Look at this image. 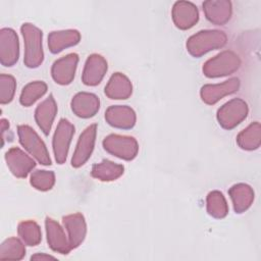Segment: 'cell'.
Wrapping results in <instances>:
<instances>
[{"instance_id":"2","label":"cell","mask_w":261,"mask_h":261,"mask_svg":"<svg viewBox=\"0 0 261 261\" xmlns=\"http://www.w3.org/2000/svg\"><path fill=\"white\" fill-rule=\"evenodd\" d=\"M20 32L24 45L23 63L29 68H37L44 60L43 33L38 27L30 22H24Z\"/></svg>"},{"instance_id":"5","label":"cell","mask_w":261,"mask_h":261,"mask_svg":"<svg viewBox=\"0 0 261 261\" xmlns=\"http://www.w3.org/2000/svg\"><path fill=\"white\" fill-rule=\"evenodd\" d=\"M102 145L106 152L126 161L134 160L139 152L138 141L130 136L111 134L104 138Z\"/></svg>"},{"instance_id":"19","label":"cell","mask_w":261,"mask_h":261,"mask_svg":"<svg viewBox=\"0 0 261 261\" xmlns=\"http://www.w3.org/2000/svg\"><path fill=\"white\" fill-rule=\"evenodd\" d=\"M206 18L217 25L225 24L231 17L232 4L229 0H208L203 2Z\"/></svg>"},{"instance_id":"17","label":"cell","mask_w":261,"mask_h":261,"mask_svg":"<svg viewBox=\"0 0 261 261\" xmlns=\"http://www.w3.org/2000/svg\"><path fill=\"white\" fill-rule=\"evenodd\" d=\"M70 106L77 117L90 118L99 111L100 99L93 93L80 92L72 97Z\"/></svg>"},{"instance_id":"12","label":"cell","mask_w":261,"mask_h":261,"mask_svg":"<svg viewBox=\"0 0 261 261\" xmlns=\"http://www.w3.org/2000/svg\"><path fill=\"white\" fill-rule=\"evenodd\" d=\"M79 63V55L69 53L57 59L51 67V75L54 82L61 86L69 85L75 75V70Z\"/></svg>"},{"instance_id":"3","label":"cell","mask_w":261,"mask_h":261,"mask_svg":"<svg viewBox=\"0 0 261 261\" xmlns=\"http://www.w3.org/2000/svg\"><path fill=\"white\" fill-rule=\"evenodd\" d=\"M242 61L240 56L231 50H225L214 57L208 59L202 67L205 76L221 77L236 72L241 67Z\"/></svg>"},{"instance_id":"1","label":"cell","mask_w":261,"mask_h":261,"mask_svg":"<svg viewBox=\"0 0 261 261\" xmlns=\"http://www.w3.org/2000/svg\"><path fill=\"white\" fill-rule=\"evenodd\" d=\"M226 42L227 36L224 32L219 30H202L187 40L186 47L193 57L198 58L210 51L222 48Z\"/></svg>"},{"instance_id":"10","label":"cell","mask_w":261,"mask_h":261,"mask_svg":"<svg viewBox=\"0 0 261 261\" xmlns=\"http://www.w3.org/2000/svg\"><path fill=\"white\" fill-rule=\"evenodd\" d=\"M240 86L241 82L239 77H231L220 84L204 85L200 90V97L204 103L213 105L223 97L238 92Z\"/></svg>"},{"instance_id":"4","label":"cell","mask_w":261,"mask_h":261,"mask_svg":"<svg viewBox=\"0 0 261 261\" xmlns=\"http://www.w3.org/2000/svg\"><path fill=\"white\" fill-rule=\"evenodd\" d=\"M17 135L20 145L32 155L40 164L50 165L51 158L48 149L39 137L36 130L28 124H20L17 126Z\"/></svg>"},{"instance_id":"27","label":"cell","mask_w":261,"mask_h":261,"mask_svg":"<svg viewBox=\"0 0 261 261\" xmlns=\"http://www.w3.org/2000/svg\"><path fill=\"white\" fill-rule=\"evenodd\" d=\"M48 90L47 84L43 81H34L27 84L20 93L19 102L24 107L32 106L37 100L43 97Z\"/></svg>"},{"instance_id":"7","label":"cell","mask_w":261,"mask_h":261,"mask_svg":"<svg viewBox=\"0 0 261 261\" xmlns=\"http://www.w3.org/2000/svg\"><path fill=\"white\" fill-rule=\"evenodd\" d=\"M74 135V126L73 124L65 119L61 118L56 126L53 140L52 147L55 160L58 164H63L67 158L69 146Z\"/></svg>"},{"instance_id":"28","label":"cell","mask_w":261,"mask_h":261,"mask_svg":"<svg viewBox=\"0 0 261 261\" xmlns=\"http://www.w3.org/2000/svg\"><path fill=\"white\" fill-rule=\"evenodd\" d=\"M17 233L24 245L37 246L42 241V231L40 225L34 220H24L19 222Z\"/></svg>"},{"instance_id":"30","label":"cell","mask_w":261,"mask_h":261,"mask_svg":"<svg viewBox=\"0 0 261 261\" xmlns=\"http://www.w3.org/2000/svg\"><path fill=\"white\" fill-rule=\"evenodd\" d=\"M30 184L38 191H49L55 184V173L51 170H35L31 173Z\"/></svg>"},{"instance_id":"15","label":"cell","mask_w":261,"mask_h":261,"mask_svg":"<svg viewBox=\"0 0 261 261\" xmlns=\"http://www.w3.org/2000/svg\"><path fill=\"white\" fill-rule=\"evenodd\" d=\"M106 122L120 129H130L135 126L137 115L135 110L126 105H112L105 111Z\"/></svg>"},{"instance_id":"22","label":"cell","mask_w":261,"mask_h":261,"mask_svg":"<svg viewBox=\"0 0 261 261\" xmlns=\"http://www.w3.org/2000/svg\"><path fill=\"white\" fill-rule=\"evenodd\" d=\"M80 41L81 33L77 30L54 31L48 35V47L53 54H57L68 47L75 46Z\"/></svg>"},{"instance_id":"31","label":"cell","mask_w":261,"mask_h":261,"mask_svg":"<svg viewBox=\"0 0 261 261\" xmlns=\"http://www.w3.org/2000/svg\"><path fill=\"white\" fill-rule=\"evenodd\" d=\"M16 81L10 74H0V103L2 105L10 103L15 94Z\"/></svg>"},{"instance_id":"23","label":"cell","mask_w":261,"mask_h":261,"mask_svg":"<svg viewBox=\"0 0 261 261\" xmlns=\"http://www.w3.org/2000/svg\"><path fill=\"white\" fill-rule=\"evenodd\" d=\"M228 195L231 199L234 212L239 214L244 213L252 206L255 196L252 187L244 182L231 186L228 190Z\"/></svg>"},{"instance_id":"26","label":"cell","mask_w":261,"mask_h":261,"mask_svg":"<svg viewBox=\"0 0 261 261\" xmlns=\"http://www.w3.org/2000/svg\"><path fill=\"white\" fill-rule=\"evenodd\" d=\"M206 209L213 218H224L228 213V205L223 194L219 191H211L206 198Z\"/></svg>"},{"instance_id":"13","label":"cell","mask_w":261,"mask_h":261,"mask_svg":"<svg viewBox=\"0 0 261 261\" xmlns=\"http://www.w3.org/2000/svg\"><path fill=\"white\" fill-rule=\"evenodd\" d=\"M107 61L100 54H91L85 63L83 73H82V82L86 86L94 87L101 83L104 75L107 72Z\"/></svg>"},{"instance_id":"9","label":"cell","mask_w":261,"mask_h":261,"mask_svg":"<svg viewBox=\"0 0 261 261\" xmlns=\"http://www.w3.org/2000/svg\"><path fill=\"white\" fill-rule=\"evenodd\" d=\"M19 58L17 34L10 28L0 30V62L3 66H13Z\"/></svg>"},{"instance_id":"8","label":"cell","mask_w":261,"mask_h":261,"mask_svg":"<svg viewBox=\"0 0 261 261\" xmlns=\"http://www.w3.org/2000/svg\"><path fill=\"white\" fill-rule=\"evenodd\" d=\"M97 136V124H90L80 135L73 155L71 157V165L74 168L83 166L91 157Z\"/></svg>"},{"instance_id":"25","label":"cell","mask_w":261,"mask_h":261,"mask_svg":"<svg viewBox=\"0 0 261 261\" xmlns=\"http://www.w3.org/2000/svg\"><path fill=\"white\" fill-rule=\"evenodd\" d=\"M238 146L246 151H253L261 144V125L258 121L252 122L237 136Z\"/></svg>"},{"instance_id":"14","label":"cell","mask_w":261,"mask_h":261,"mask_svg":"<svg viewBox=\"0 0 261 261\" xmlns=\"http://www.w3.org/2000/svg\"><path fill=\"white\" fill-rule=\"evenodd\" d=\"M171 17L175 27L179 30H189L199 20L197 6L189 1H177L173 4Z\"/></svg>"},{"instance_id":"32","label":"cell","mask_w":261,"mask_h":261,"mask_svg":"<svg viewBox=\"0 0 261 261\" xmlns=\"http://www.w3.org/2000/svg\"><path fill=\"white\" fill-rule=\"evenodd\" d=\"M49 259H56V258L52 255H48L45 253H37L32 255L31 257V260H49Z\"/></svg>"},{"instance_id":"24","label":"cell","mask_w":261,"mask_h":261,"mask_svg":"<svg viewBox=\"0 0 261 261\" xmlns=\"http://www.w3.org/2000/svg\"><path fill=\"white\" fill-rule=\"evenodd\" d=\"M124 172L122 164L104 159L92 166L91 175L101 181H112L119 178Z\"/></svg>"},{"instance_id":"16","label":"cell","mask_w":261,"mask_h":261,"mask_svg":"<svg viewBox=\"0 0 261 261\" xmlns=\"http://www.w3.org/2000/svg\"><path fill=\"white\" fill-rule=\"evenodd\" d=\"M45 228L47 242L51 250L63 255L68 254L72 250L69 245L68 238H66L63 228L56 220L51 217H46Z\"/></svg>"},{"instance_id":"21","label":"cell","mask_w":261,"mask_h":261,"mask_svg":"<svg viewBox=\"0 0 261 261\" xmlns=\"http://www.w3.org/2000/svg\"><path fill=\"white\" fill-rule=\"evenodd\" d=\"M105 95L112 100H125L130 97L133 93V85L129 79L121 73H113L108 83L105 86L104 90Z\"/></svg>"},{"instance_id":"20","label":"cell","mask_w":261,"mask_h":261,"mask_svg":"<svg viewBox=\"0 0 261 261\" xmlns=\"http://www.w3.org/2000/svg\"><path fill=\"white\" fill-rule=\"evenodd\" d=\"M56 114L57 104L53 95L50 94L35 110V120L45 136L49 135Z\"/></svg>"},{"instance_id":"6","label":"cell","mask_w":261,"mask_h":261,"mask_svg":"<svg viewBox=\"0 0 261 261\" xmlns=\"http://www.w3.org/2000/svg\"><path fill=\"white\" fill-rule=\"evenodd\" d=\"M248 113V104L241 98H233L217 110L216 118L222 128L232 129L246 119Z\"/></svg>"},{"instance_id":"33","label":"cell","mask_w":261,"mask_h":261,"mask_svg":"<svg viewBox=\"0 0 261 261\" xmlns=\"http://www.w3.org/2000/svg\"><path fill=\"white\" fill-rule=\"evenodd\" d=\"M0 122H1V134L3 136L4 133L6 130H8V128H9V121L7 119H5V118H2Z\"/></svg>"},{"instance_id":"18","label":"cell","mask_w":261,"mask_h":261,"mask_svg":"<svg viewBox=\"0 0 261 261\" xmlns=\"http://www.w3.org/2000/svg\"><path fill=\"white\" fill-rule=\"evenodd\" d=\"M62 223L67 231V238L71 249L77 248L87 234V223L82 213H72L62 217Z\"/></svg>"},{"instance_id":"11","label":"cell","mask_w":261,"mask_h":261,"mask_svg":"<svg viewBox=\"0 0 261 261\" xmlns=\"http://www.w3.org/2000/svg\"><path fill=\"white\" fill-rule=\"evenodd\" d=\"M5 161L10 172L18 178H24L35 168V160L18 147H12L5 153Z\"/></svg>"},{"instance_id":"29","label":"cell","mask_w":261,"mask_h":261,"mask_svg":"<svg viewBox=\"0 0 261 261\" xmlns=\"http://www.w3.org/2000/svg\"><path fill=\"white\" fill-rule=\"evenodd\" d=\"M24 243L17 238H8L0 246L1 260H21L25 256Z\"/></svg>"}]
</instances>
